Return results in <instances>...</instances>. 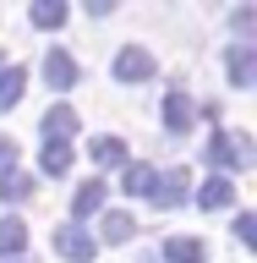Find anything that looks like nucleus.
<instances>
[{
	"mask_svg": "<svg viewBox=\"0 0 257 263\" xmlns=\"http://www.w3.org/2000/svg\"><path fill=\"white\" fill-rule=\"evenodd\" d=\"M208 164H213V176L219 170H252L257 164V148H252V132H213L208 137Z\"/></svg>",
	"mask_w": 257,
	"mask_h": 263,
	"instance_id": "obj_1",
	"label": "nucleus"
},
{
	"mask_svg": "<svg viewBox=\"0 0 257 263\" xmlns=\"http://www.w3.org/2000/svg\"><path fill=\"white\" fill-rule=\"evenodd\" d=\"M148 197H153L159 209H181V203L192 197V170H181V164L170 170V176L159 170V176H153V192H148Z\"/></svg>",
	"mask_w": 257,
	"mask_h": 263,
	"instance_id": "obj_2",
	"label": "nucleus"
},
{
	"mask_svg": "<svg viewBox=\"0 0 257 263\" xmlns=\"http://www.w3.org/2000/svg\"><path fill=\"white\" fill-rule=\"evenodd\" d=\"M55 252H61L66 263H93L98 241H93V236H88L82 225H61V230H55Z\"/></svg>",
	"mask_w": 257,
	"mask_h": 263,
	"instance_id": "obj_3",
	"label": "nucleus"
},
{
	"mask_svg": "<svg viewBox=\"0 0 257 263\" xmlns=\"http://www.w3.org/2000/svg\"><path fill=\"white\" fill-rule=\"evenodd\" d=\"M153 71H159V66H153V55H148L143 44H126L115 55V82H148Z\"/></svg>",
	"mask_w": 257,
	"mask_h": 263,
	"instance_id": "obj_4",
	"label": "nucleus"
},
{
	"mask_svg": "<svg viewBox=\"0 0 257 263\" xmlns=\"http://www.w3.org/2000/svg\"><path fill=\"white\" fill-rule=\"evenodd\" d=\"M225 66H230V88H252L257 82V44H230Z\"/></svg>",
	"mask_w": 257,
	"mask_h": 263,
	"instance_id": "obj_5",
	"label": "nucleus"
},
{
	"mask_svg": "<svg viewBox=\"0 0 257 263\" xmlns=\"http://www.w3.org/2000/svg\"><path fill=\"white\" fill-rule=\"evenodd\" d=\"M192 115H197V104L181 93V88H170V99H164V132H170V137H186V132H192Z\"/></svg>",
	"mask_w": 257,
	"mask_h": 263,
	"instance_id": "obj_6",
	"label": "nucleus"
},
{
	"mask_svg": "<svg viewBox=\"0 0 257 263\" xmlns=\"http://www.w3.org/2000/svg\"><path fill=\"white\" fill-rule=\"evenodd\" d=\"M82 126V115L71 110V104H55V110L38 121V132H44V143H71V132Z\"/></svg>",
	"mask_w": 257,
	"mask_h": 263,
	"instance_id": "obj_7",
	"label": "nucleus"
},
{
	"mask_svg": "<svg viewBox=\"0 0 257 263\" xmlns=\"http://www.w3.org/2000/svg\"><path fill=\"white\" fill-rule=\"evenodd\" d=\"M230 203H235V181L230 176H208L203 181V186H197V209H230Z\"/></svg>",
	"mask_w": 257,
	"mask_h": 263,
	"instance_id": "obj_8",
	"label": "nucleus"
},
{
	"mask_svg": "<svg viewBox=\"0 0 257 263\" xmlns=\"http://www.w3.org/2000/svg\"><path fill=\"white\" fill-rule=\"evenodd\" d=\"M44 82L49 88H77V61H71V55H66V49H49L44 55Z\"/></svg>",
	"mask_w": 257,
	"mask_h": 263,
	"instance_id": "obj_9",
	"label": "nucleus"
},
{
	"mask_svg": "<svg viewBox=\"0 0 257 263\" xmlns=\"http://www.w3.org/2000/svg\"><path fill=\"white\" fill-rule=\"evenodd\" d=\"M159 263H208V247L197 241V236H170Z\"/></svg>",
	"mask_w": 257,
	"mask_h": 263,
	"instance_id": "obj_10",
	"label": "nucleus"
},
{
	"mask_svg": "<svg viewBox=\"0 0 257 263\" xmlns=\"http://www.w3.org/2000/svg\"><path fill=\"white\" fill-rule=\"evenodd\" d=\"M33 186H38V176H28V170H0V203H22V197H33Z\"/></svg>",
	"mask_w": 257,
	"mask_h": 263,
	"instance_id": "obj_11",
	"label": "nucleus"
},
{
	"mask_svg": "<svg viewBox=\"0 0 257 263\" xmlns=\"http://www.w3.org/2000/svg\"><path fill=\"white\" fill-rule=\"evenodd\" d=\"M153 164H121V186H126V197H148L153 192Z\"/></svg>",
	"mask_w": 257,
	"mask_h": 263,
	"instance_id": "obj_12",
	"label": "nucleus"
},
{
	"mask_svg": "<svg viewBox=\"0 0 257 263\" xmlns=\"http://www.w3.org/2000/svg\"><path fill=\"white\" fill-rule=\"evenodd\" d=\"M98 236H104L110 247H121V241H131V236H137V219H131L126 209H115V214H104V225H98Z\"/></svg>",
	"mask_w": 257,
	"mask_h": 263,
	"instance_id": "obj_13",
	"label": "nucleus"
},
{
	"mask_svg": "<svg viewBox=\"0 0 257 263\" xmlns=\"http://www.w3.org/2000/svg\"><path fill=\"white\" fill-rule=\"evenodd\" d=\"M98 209H104V181H82V186H77V197H71V214H77V219H88V214H98Z\"/></svg>",
	"mask_w": 257,
	"mask_h": 263,
	"instance_id": "obj_14",
	"label": "nucleus"
},
{
	"mask_svg": "<svg viewBox=\"0 0 257 263\" xmlns=\"http://www.w3.org/2000/svg\"><path fill=\"white\" fill-rule=\"evenodd\" d=\"M88 154H93V164H104V170L126 164V143H121V137H93V143H88Z\"/></svg>",
	"mask_w": 257,
	"mask_h": 263,
	"instance_id": "obj_15",
	"label": "nucleus"
},
{
	"mask_svg": "<svg viewBox=\"0 0 257 263\" xmlns=\"http://www.w3.org/2000/svg\"><path fill=\"white\" fill-rule=\"evenodd\" d=\"M38 170H44V176H66V170H71V143H44Z\"/></svg>",
	"mask_w": 257,
	"mask_h": 263,
	"instance_id": "obj_16",
	"label": "nucleus"
},
{
	"mask_svg": "<svg viewBox=\"0 0 257 263\" xmlns=\"http://www.w3.org/2000/svg\"><path fill=\"white\" fill-rule=\"evenodd\" d=\"M22 88H28V71L22 66H6L0 71V110H11L16 99H22Z\"/></svg>",
	"mask_w": 257,
	"mask_h": 263,
	"instance_id": "obj_17",
	"label": "nucleus"
},
{
	"mask_svg": "<svg viewBox=\"0 0 257 263\" xmlns=\"http://www.w3.org/2000/svg\"><path fill=\"white\" fill-rule=\"evenodd\" d=\"M28 247V225L22 219H0V258H16Z\"/></svg>",
	"mask_w": 257,
	"mask_h": 263,
	"instance_id": "obj_18",
	"label": "nucleus"
},
{
	"mask_svg": "<svg viewBox=\"0 0 257 263\" xmlns=\"http://www.w3.org/2000/svg\"><path fill=\"white\" fill-rule=\"evenodd\" d=\"M33 28H61V22H66V16H71V11H66V0H38V6H33Z\"/></svg>",
	"mask_w": 257,
	"mask_h": 263,
	"instance_id": "obj_19",
	"label": "nucleus"
},
{
	"mask_svg": "<svg viewBox=\"0 0 257 263\" xmlns=\"http://www.w3.org/2000/svg\"><path fill=\"white\" fill-rule=\"evenodd\" d=\"M235 236H241L246 247L257 241V214H235Z\"/></svg>",
	"mask_w": 257,
	"mask_h": 263,
	"instance_id": "obj_20",
	"label": "nucleus"
},
{
	"mask_svg": "<svg viewBox=\"0 0 257 263\" xmlns=\"http://www.w3.org/2000/svg\"><path fill=\"white\" fill-rule=\"evenodd\" d=\"M11 159H16V143L6 137V132H0V170H11Z\"/></svg>",
	"mask_w": 257,
	"mask_h": 263,
	"instance_id": "obj_21",
	"label": "nucleus"
},
{
	"mask_svg": "<svg viewBox=\"0 0 257 263\" xmlns=\"http://www.w3.org/2000/svg\"><path fill=\"white\" fill-rule=\"evenodd\" d=\"M137 263H159V258H153V252H143V258H137Z\"/></svg>",
	"mask_w": 257,
	"mask_h": 263,
	"instance_id": "obj_22",
	"label": "nucleus"
},
{
	"mask_svg": "<svg viewBox=\"0 0 257 263\" xmlns=\"http://www.w3.org/2000/svg\"><path fill=\"white\" fill-rule=\"evenodd\" d=\"M0 71H6V55H0Z\"/></svg>",
	"mask_w": 257,
	"mask_h": 263,
	"instance_id": "obj_23",
	"label": "nucleus"
},
{
	"mask_svg": "<svg viewBox=\"0 0 257 263\" xmlns=\"http://www.w3.org/2000/svg\"><path fill=\"white\" fill-rule=\"evenodd\" d=\"M11 263H16V258H11Z\"/></svg>",
	"mask_w": 257,
	"mask_h": 263,
	"instance_id": "obj_24",
	"label": "nucleus"
}]
</instances>
